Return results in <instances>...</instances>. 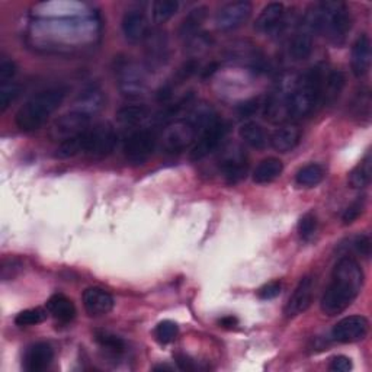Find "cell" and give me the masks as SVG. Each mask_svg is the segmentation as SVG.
I'll return each instance as SVG.
<instances>
[{"label": "cell", "mask_w": 372, "mask_h": 372, "mask_svg": "<svg viewBox=\"0 0 372 372\" xmlns=\"http://www.w3.org/2000/svg\"><path fill=\"white\" fill-rule=\"evenodd\" d=\"M352 18L344 2H322L312 6L304 18L302 28L308 33L324 34L333 44L342 45L351 31Z\"/></svg>", "instance_id": "7a4b0ae2"}, {"label": "cell", "mask_w": 372, "mask_h": 372, "mask_svg": "<svg viewBox=\"0 0 372 372\" xmlns=\"http://www.w3.org/2000/svg\"><path fill=\"white\" fill-rule=\"evenodd\" d=\"M19 93L21 87L15 82L0 84V111L5 112L11 106V104L19 97Z\"/></svg>", "instance_id": "74e56055"}, {"label": "cell", "mask_w": 372, "mask_h": 372, "mask_svg": "<svg viewBox=\"0 0 372 372\" xmlns=\"http://www.w3.org/2000/svg\"><path fill=\"white\" fill-rule=\"evenodd\" d=\"M284 13L285 8L283 4H269L262 9L261 15L258 16L255 28L259 33H272V31H278L284 22Z\"/></svg>", "instance_id": "44dd1931"}, {"label": "cell", "mask_w": 372, "mask_h": 372, "mask_svg": "<svg viewBox=\"0 0 372 372\" xmlns=\"http://www.w3.org/2000/svg\"><path fill=\"white\" fill-rule=\"evenodd\" d=\"M323 92V72L320 67L307 70L297 79L290 99V116L294 119L305 118L313 112Z\"/></svg>", "instance_id": "277c9868"}, {"label": "cell", "mask_w": 372, "mask_h": 372, "mask_svg": "<svg viewBox=\"0 0 372 372\" xmlns=\"http://www.w3.org/2000/svg\"><path fill=\"white\" fill-rule=\"evenodd\" d=\"M229 133V126L223 121H217L215 124H212L211 127H208L198 138L197 144L194 146V148L191 150L190 158L192 162H199L202 159H205L207 156L212 151H215L219 148L224 140V137Z\"/></svg>", "instance_id": "7c38bea8"}, {"label": "cell", "mask_w": 372, "mask_h": 372, "mask_svg": "<svg viewBox=\"0 0 372 372\" xmlns=\"http://www.w3.org/2000/svg\"><path fill=\"white\" fill-rule=\"evenodd\" d=\"M313 53V34L308 33L307 29H301L300 33L292 38L290 54L294 60L302 61L307 60Z\"/></svg>", "instance_id": "f1b7e54d"}, {"label": "cell", "mask_w": 372, "mask_h": 372, "mask_svg": "<svg viewBox=\"0 0 372 372\" xmlns=\"http://www.w3.org/2000/svg\"><path fill=\"white\" fill-rule=\"evenodd\" d=\"M369 323L363 316H349L337 322L332 330V337L340 344H352L368 334Z\"/></svg>", "instance_id": "4fadbf2b"}, {"label": "cell", "mask_w": 372, "mask_h": 372, "mask_svg": "<svg viewBox=\"0 0 372 372\" xmlns=\"http://www.w3.org/2000/svg\"><path fill=\"white\" fill-rule=\"evenodd\" d=\"M240 138L252 148L263 150L269 144V136L266 130L258 122H246L240 127Z\"/></svg>", "instance_id": "d4e9b609"}, {"label": "cell", "mask_w": 372, "mask_h": 372, "mask_svg": "<svg viewBox=\"0 0 372 372\" xmlns=\"http://www.w3.org/2000/svg\"><path fill=\"white\" fill-rule=\"evenodd\" d=\"M175 359H176V363H177L179 369H182V371H194V369H195L194 362H192L188 356H186V355L177 354V355L175 356Z\"/></svg>", "instance_id": "bcb514c9"}, {"label": "cell", "mask_w": 372, "mask_h": 372, "mask_svg": "<svg viewBox=\"0 0 372 372\" xmlns=\"http://www.w3.org/2000/svg\"><path fill=\"white\" fill-rule=\"evenodd\" d=\"M83 305L86 313L92 317L105 316L112 312L114 298L109 292L99 287H90L83 292Z\"/></svg>", "instance_id": "9a60e30c"}, {"label": "cell", "mask_w": 372, "mask_h": 372, "mask_svg": "<svg viewBox=\"0 0 372 372\" xmlns=\"http://www.w3.org/2000/svg\"><path fill=\"white\" fill-rule=\"evenodd\" d=\"M301 133L295 126H283L276 128L269 137L270 146L279 153H288L300 143Z\"/></svg>", "instance_id": "7402d4cb"}, {"label": "cell", "mask_w": 372, "mask_h": 372, "mask_svg": "<svg viewBox=\"0 0 372 372\" xmlns=\"http://www.w3.org/2000/svg\"><path fill=\"white\" fill-rule=\"evenodd\" d=\"M263 106V104L261 102L259 98H253L249 101H244L237 106V114L243 118H249L253 116L255 114L259 112V109Z\"/></svg>", "instance_id": "ab89813d"}, {"label": "cell", "mask_w": 372, "mask_h": 372, "mask_svg": "<svg viewBox=\"0 0 372 372\" xmlns=\"http://www.w3.org/2000/svg\"><path fill=\"white\" fill-rule=\"evenodd\" d=\"M371 177H372V158H371V153H366L365 158L349 173V185L354 190H363L371 183Z\"/></svg>", "instance_id": "83f0119b"}, {"label": "cell", "mask_w": 372, "mask_h": 372, "mask_svg": "<svg viewBox=\"0 0 372 372\" xmlns=\"http://www.w3.org/2000/svg\"><path fill=\"white\" fill-rule=\"evenodd\" d=\"M198 134V130L186 118L173 121L163 134V148L168 153H180L195 141Z\"/></svg>", "instance_id": "30bf717a"}, {"label": "cell", "mask_w": 372, "mask_h": 372, "mask_svg": "<svg viewBox=\"0 0 372 372\" xmlns=\"http://www.w3.org/2000/svg\"><path fill=\"white\" fill-rule=\"evenodd\" d=\"M116 82L126 98H140L146 93L147 82L144 72L130 60H119L116 65Z\"/></svg>", "instance_id": "ba28073f"}, {"label": "cell", "mask_w": 372, "mask_h": 372, "mask_svg": "<svg viewBox=\"0 0 372 372\" xmlns=\"http://www.w3.org/2000/svg\"><path fill=\"white\" fill-rule=\"evenodd\" d=\"M15 75H16V65L12 60L4 58L2 63H0V84L11 83Z\"/></svg>", "instance_id": "b9f144b4"}, {"label": "cell", "mask_w": 372, "mask_h": 372, "mask_svg": "<svg viewBox=\"0 0 372 372\" xmlns=\"http://www.w3.org/2000/svg\"><path fill=\"white\" fill-rule=\"evenodd\" d=\"M177 332L179 329L175 322L163 320L156 326V329H154V337H156V340L160 345H168L176 339Z\"/></svg>", "instance_id": "d590c367"}, {"label": "cell", "mask_w": 372, "mask_h": 372, "mask_svg": "<svg viewBox=\"0 0 372 372\" xmlns=\"http://www.w3.org/2000/svg\"><path fill=\"white\" fill-rule=\"evenodd\" d=\"M21 265L16 259H5L2 262V279L4 281H8V279H12L15 273L19 270Z\"/></svg>", "instance_id": "f6af8a7d"}, {"label": "cell", "mask_w": 372, "mask_h": 372, "mask_svg": "<svg viewBox=\"0 0 372 372\" xmlns=\"http://www.w3.org/2000/svg\"><path fill=\"white\" fill-rule=\"evenodd\" d=\"M95 340L101 348H104L105 351H108L114 355H119V354L126 351V344H124V340L121 337H118L116 334H112L109 332H97Z\"/></svg>", "instance_id": "836d02e7"}, {"label": "cell", "mask_w": 372, "mask_h": 372, "mask_svg": "<svg viewBox=\"0 0 372 372\" xmlns=\"http://www.w3.org/2000/svg\"><path fill=\"white\" fill-rule=\"evenodd\" d=\"M104 106V95L102 90L97 86H89L83 92H80V95L77 97L75 102V109L84 112L90 116L98 114Z\"/></svg>", "instance_id": "cb8c5ba5"}, {"label": "cell", "mask_w": 372, "mask_h": 372, "mask_svg": "<svg viewBox=\"0 0 372 372\" xmlns=\"http://www.w3.org/2000/svg\"><path fill=\"white\" fill-rule=\"evenodd\" d=\"M281 291H283V284L275 281V283H269V284L263 285L262 288H259L258 297H259L261 300H273V298H276L279 294H281Z\"/></svg>", "instance_id": "ee69618b"}, {"label": "cell", "mask_w": 372, "mask_h": 372, "mask_svg": "<svg viewBox=\"0 0 372 372\" xmlns=\"http://www.w3.org/2000/svg\"><path fill=\"white\" fill-rule=\"evenodd\" d=\"M146 40H147L146 54L150 66L158 67L165 65L169 57L168 37L162 33V31H153V33L147 35Z\"/></svg>", "instance_id": "ac0fdd59"}, {"label": "cell", "mask_w": 372, "mask_h": 372, "mask_svg": "<svg viewBox=\"0 0 372 372\" xmlns=\"http://www.w3.org/2000/svg\"><path fill=\"white\" fill-rule=\"evenodd\" d=\"M363 279V270L354 258H340L333 268L332 281L320 300L323 314L334 317L344 313L362 291Z\"/></svg>", "instance_id": "6da1fadb"}, {"label": "cell", "mask_w": 372, "mask_h": 372, "mask_svg": "<svg viewBox=\"0 0 372 372\" xmlns=\"http://www.w3.org/2000/svg\"><path fill=\"white\" fill-rule=\"evenodd\" d=\"M313 290H314L313 278L312 276L301 278V281L295 287L292 295L290 297V300L285 305V316L288 319L297 317L298 314L304 313L310 305H312Z\"/></svg>", "instance_id": "5bb4252c"}, {"label": "cell", "mask_w": 372, "mask_h": 372, "mask_svg": "<svg viewBox=\"0 0 372 372\" xmlns=\"http://www.w3.org/2000/svg\"><path fill=\"white\" fill-rule=\"evenodd\" d=\"M352 359L345 355H337L330 359L329 369L333 372H349L352 369Z\"/></svg>", "instance_id": "7bdbcfd3"}, {"label": "cell", "mask_w": 372, "mask_h": 372, "mask_svg": "<svg viewBox=\"0 0 372 372\" xmlns=\"http://www.w3.org/2000/svg\"><path fill=\"white\" fill-rule=\"evenodd\" d=\"M47 319V312L40 307L37 308H28L21 312L16 317H15V323L16 326L25 327V326H35L43 323Z\"/></svg>", "instance_id": "e575fe53"}, {"label": "cell", "mask_w": 372, "mask_h": 372, "mask_svg": "<svg viewBox=\"0 0 372 372\" xmlns=\"http://www.w3.org/2000/svg\"><path fill=\"white\" fill-rule=\"evenodd\" d=\"M221 170L229 183H237L243 180L249 172L246 154L241 150L230 151L221 162Z\"/></svg>", "instance_id": "d6986e66"}, {"label": "cell", "mask_w": 372, "mask_h": 372, "mask_svg": "<svg viewBox=\"0 0 372 372\" xmlns=\"http://www.w3.org/2000/svg\"><path fill=\"white\" fill-rule=\"evenodd\" d=\"M324 177V169L317 163H310L301 168L295 175V182L302 188H314Z\"/></svg>", "instance_id": "1f68e13d"}, {"label": "cell", "mask_w": 372, "mask_h": 372, "mask_svg": "<svg viewBox=\"0 0 372 372\" xmlns=\"http://www.w3.org/2000/svg\"><path fill=\"white\" fill-rule=\"evenodd\" d=\"M92 116L80 112L77 109H73L65 115L58 116L50 128V137L54 141L63 143L66 140L75 138L83 133H86L90 128Z\"/></svg>", "instance_id": "52a82bcc"}, {"label": "cell", "mask_w": 372, "mask_h": 372, "mask_svg": "<svg viewBox=\"0 0 372 372\" xmlns=\"http://www.w3.org/2000/svg\"><path fill=\"white\" fill-rule=\"evenodd\" d=\"M352 246H354L355 252L358 255H361L362 258L368 259L371 256V239H369V236H366V234L356 236L352 241Z\"/></svg>", "instance_id": "60d3db41"}, {"label": "cell", "mask_w": 372, "mask_h": 372, "mask_svg": "<svg viewBox=\"0 0 372 372\" xmlns=\"http://www.w3.org/2000/svg\"><path fill=\"white\" fill-rule=\"evenodd\" d=\"M363 208H365V201H363V198H359V199H356L355 202H352V204L346 208V211H345V214H344V217H342L344 224H345V226H349V224H352L355 220H358L359 215L363 212Z\"/></svg>", "instance_id": "f35d334b"}, {"label": "cell", "mask_w": 372, "mask_h": 372, "mask_svg": "<svg viewBox=\"0 0 372 372\" xmlns=\"http://www.w3.org/2000/svg\"><path fill=\"white\" fill-rule=\"evenodd\" d=\"M283 170H284V163L281 160L276 158H268L262 160L253 170V182L259 185L270 183L281 176Z\"/></svg>", "instance_id": "484cf974"}, {"label": "cell", "mask_w": 372, "mask_h": 372, "mask_svg": "<svg viewBox=\"0 0 372 372\" xmlns=\"http://www.w3.org/2000/svg\"><path fill=\"white\" fill-rule=\"evenodd\" d=\"M237 323H239L237 319L233 317V316H227V317H223L220 320V326L224 327V329H233V327L237 326Z\"/></svg>", "instance_id": "7dc6e473"}, {"label": "cell", "mask_w": 372, "mask_h": 372, "mask_svg": "<svg viewBox=\"0 0 372 372\" xmlns=\"http://www.w3.org/2000/svg\"><path fill=\"white\" fill-rule=\"evenodd\" d=\"M65 98L66 90L61 87H53L37 93L19 108L15 118L16 127L23 133L40 130L47 119L63 104Z\"/></svg>", "instance_id": "3957f363"}, {"label": "cell", "mask_w": 372, "mask_h": 372, "mask_svg": "<svg viewBox=\"0 0 372 372\" xmlns=\"http://www.w3.org/2000/svg\"><path fill=\"white\" fill-rule=\"evenodd\" d=\"M47 312L61 323H69L76 317V307L73 301L63 294H54L47 301Z\"/></svg>", "instance_id": "603a6c76"}, {"label": "cell", "mask_w": 372, "mask_h": 372, "mask_svg": "<svg viewBox=\"0 0 372 372\" xmlns=\"http://www.w3.org/2000/svg\"><path fill=\"white\" fill-rule=\"evenodd\" d=\"M207 16H208V8L207 6H198V8L192 9L182 21V25L179 28V35L182 38H186V40L194 38L195 35H198L197 33L202 26V23L205 22Z\"/></svg>", "instance_id": "4316f807"}, {"label": "cell", "mask_w": 372, "mask_h": 372, "mask_svg": "<svg viewBox=\"0 0 372 372\" xmlns=\"http://www.w3.org/2000/svg\"><path fill=\"white\" fill-rule=\"evenodd\" d=\"M317 231V217L314 212H305L298 221V234L301 240L310 241Z\"/></svg>", "instance_id": "8d00e7d4"}, {"label": "cell", "mask_w": 372, "mask_h": 372, "mask_svg": "<svg viewBox=\"0 0 372 372\" xmlns=\"http://www.w3.org/2000/svg\"><path fill=\"white\" fill-rule=\"evenodd\" d=\"M297 79L284 77L278 83L275 90L266 97L263 104V115L273 124L283 122L287 116H290V99L294 90Z\"/></svg>", "instance_id": "8992f818"}, {"label": "cell", "mask_w": 372, "mask_h": 372, "mask_svg": "<svg viewBox=\"0 0 372 372\" xmlns=\"http://www.w3.org/2000/svg\"><path fill=\"white\" fill-rule=\"evenodd\" d=\"M118 134L112 124L99 122L82 134V154L93 159L109 156L116 146Z\"/></svg>", "instance_id": "5b68a950"}, {"label": "cell", "mask_w": 372, "mask_h": 372, "mask_svg": "<svg viewBox=\"0 0 372 372\" xmlns=\"http://www.w3.org/2000/svg\"><path fill=\"white\" fill-rule=\"evenodd\" d=\"M156 134L150 130L134 131L124 143V154L128 162L134 165H143L147 162L156 148Z\"/></svg>", "instance_id": "9c48e42d"}, {"label": "cell", "mask_w": 372, "mask_h": 372, "mask_svg": "<svg viewBox=\"0 0 372 372\" xmlns=\"http://www.w3.org/2000/svg\"><path fill=\"white\" fill-rule=\"evenodd\" d=\"M252 15V4L246 0H237V2H229L220 8L215 15V25L223 33H230L240 28Z\"/></svg>", "instance_id": "8fae6325"}, {"label": "cell", "mask_w": 372, "mask_h": 372, "mask_svg": "<svg viewBox=\"0 0 372 372\" xmlns=\"http://www.w3.org/2000/svg\"><path fill=\"white\" fill-rule=\"evenodd\" d=\"M345 83H346V77H345L344 72H340V70L330 72V75L327 76L326 83L323 86V92H322L324 102L334 104L337 101V98L340 97V93H342Z\"/></svg>", "instance_id": "f546056e"}, {"label": "cell", "mask_w": 372, "mask_h": 372, "mask_svg": "<svg viewBox=\"0 0 372 372\" xmlns=\"http://www.w3.org/2000/svg\"><path fill=\"white\" fill-rule=\"evenodd\" d=\"M148 116L144 105H127L116 112V121L122 127H136Z\"/></svg>", "instance_id": "4dcf8cb0"}, {"label": "cell", "mask_w": 372, "mask_h": 372, "mask_svg": "<svg viewBox=\"0 0 372 372\" xmlns=\"http://www.w3.org/2000/svg\"><path fill=\"white\" fill-rule=\"evenodd\" d=\"M122 33L130 43H140L150 34L148 21L141 11H128L122 18Z\"/></svg>", "instance_id": "2e32d148"}, {"label": "cell", "mask_w": 372, "mask_h": 372, "mask_svg": "<svg viewBox=\"0 0 372 372\" xmlns=\"http://www.w3.org/2000/svg\"><path fill=\"white\" fill-rule=\"evenodd\" d=\"M54 359V351L50 344L38 342L29 346L23 356V368L28 372H41L50 366Z\"/></svg>", "instance_id": "e0dca14e"}, {"label": "cell", "mask_w": 372, "mask_h": 372, "mask_svg": "<svg viewBox=\"0 0 372 372\" xmlns=\"http://www.w3.org/2000/svg\"><path fill=\"white\" fill-rule=\"evenodd\" d=\"M177 9H179V2H176V0H156L151 6L153 19L156 23H165L172 16H175Z\"/></svg>", "instance_id": "d6a6232c"}, {"label": "cell", "mask_w": 372, "mask_h": 372, "mask_svg": "<svg viewBox=\"0 0 372 372\" xmlns=\"http://www.w3.org/2000/svg\"><path fill=\"white\" fill-rule=\"evenodd\" d=\"M352 72L356 77H363L371 67V40L366 34L356 38L352 47Z\"/></svg>", "instance_id": "ffe728a7"}]
</instances>
